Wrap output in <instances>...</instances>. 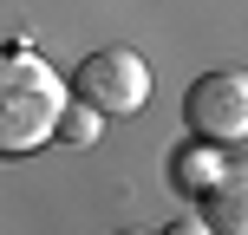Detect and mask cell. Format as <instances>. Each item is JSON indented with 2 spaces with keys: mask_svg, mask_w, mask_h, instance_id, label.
Instances as JSON below:
<instances>
[{
  "mask_svg": "<svg viewBox=\"0 0 248 235\" xmlns=\"http://www.w3.org/2000/svg\"><path fill=\"white\" fill-rule=\"evenodd\" d=\"M65 105H72V78H59L33 46H13L0 59V150L26 157L46 137H59Z\"/></svg>",
  "mask_w": 248,
  "mask_h": 235,
  "instance_id": "1",
  "label": "cell"
},
{
  "mask_svg": "<svg viewBox=\"0 0 248 235\" xmlns=\"http://www.w3.org/2000/svg\"><path fill=\"white\" fill-rule=\"evenodd\" d=\"M72 98L98 105L105 118H131L150 98V65L131 46H98V52H85L72 65Z\"/></svg>",
  "mask_w": 248,
  "mask_h": 235,
  "instance_id": "2",
  "label": "cell"
},
{
  "mask_svg": "<svg viewBox=\"0 0 248 235\" xmlns=\"http://www.w3.org/2000/svg\"><path fill=\"white\" fill-rule=\"evenodd\" d=\"M98 124H105V111H98V105L72 98V105H65V124H59V137H65V144H98Z\"/></svg>",
  "mask_w": 248,
  "mask_h": 235,
  "instance_id": "6",
  "label": "cell"
},
{
  "mask_svg": "<svg viewBox=\"0 0 248 235\" xmlns=\"http://www.w3.org/2000/svg\"><path fill=\"white\" fill-rule=\"evenodd\" d=\"M202 222L216 235H248V163H229L216 189L202 196Z\"/></svg>",
  "mask_w": 248,
  "mask_h": 235,
  "instance_id": "4",
  "label": "cell"
},
{
  "mask_svg": "<svg viewBox=\"0 0 248 235\" xmlns=\"http://www.w3.org/2000/svg\"><path fill=\"white\" fill-rule=\"evenodd\" d=\"M170 235H216V229H209V222H202V216H196V222H176Z\"/></svg>",
  "mask_w": 248,
  "mask_h": 235,
  "instance_id": "7",
  "label": "cell"
},
{
  "mask_svg": "<svg viewBox=\"0 0 248 235\" xmlns=\"http://www.w3.org/2000/svg\"><path fill=\"white\" fill-rule=\"evenodd\" d=\"M183 124H189V137H209V144H242L248 137V72H235V65L202 72L183 92Z\"/></svg>",
  "mask_w": 248,
  "mask_h": 235,
  "instance_id": "3",
  "label": "cell"
},
{
  "mask_svg": "<svg viewBox=\"0 0 248 235\" xmlns=\"http://www.w3.org/2000/svg\"><path fill=\"white\" fill-rule=\"evenodd\" d=\"M222 170H229V163H222V144H209V137H189V144L170 150V183L183 189V196H196V203L216 189Z\"/></svg>",
  "mask_w": 248,
  "mask_h": 235,
  "instance_id": "5",
  "label": "cell"
}]
</instances>
